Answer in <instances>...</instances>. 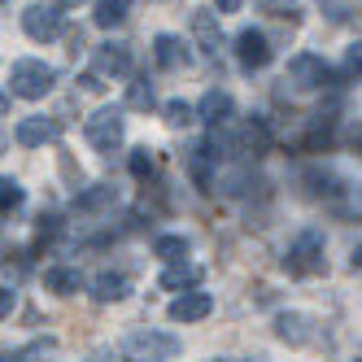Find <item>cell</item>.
<instances>
[{
    "instance_id": "6da1fadb",
    "label": "cell",
    "mask_w": 362,
    "mask_h": 362,
    "mask_svg": "<svg viewBox=\"0 0 362 362\" xmlns=\"http://www.w3.org/2000/svg\"><path fill=\"white\" fill-rule=\"evenodd\" d=\"M53 83H57V70L44 66V62H35V57H22V62H13V70H9V92L22 96V100L48 96V92H53Z\"/></svg>"
},
{
    "instance_id": "7a4b0ae2",
    "label": "cell",
    "mask_w": 362,
    "mask_h": 362,
    "mask_svg": "<svg viewBox=\"0 0 362 362\" xmlns=\"http://www.w3.org/2000/svg\"><path fill=\"white\" fill-rule=\"evenodd\" d=\"M118 354H122V362H170L179 354V341L166 332H132Z\"/></svg>"
},
{
    "instance_id": "3957f363",
    "label": "cell",
    "mask_w": 362,
    "mask_h": 362,
    "mask_svg": "<svg viewBox=\"0 0 362 362\" xmlns=\"http://www.w3.org/2000/svg\"><path fill=\"white\" fill-rule=\"evenodd\" d=\"M83 136L96 153H114L122 144V110L118 105H105V110H96L83 127Z\"/></svg>"
},
{
    "instance_id": "277c9868",
    "label": "cell",
    "mask_w": 362,
    "mask_h": 362,
    "mask_svg": "<svg viewBox=\"0 0 362 362\" xmlns=\"http://www.w3.org/2000/svg\"><path fill=\"white\" fill-rule=\"evenodd\" d=\"M284 267H288L293 275H319L323 271V236L319 231H301V236L288 245Z\"/></svg>"
},
{
    "instance_id": "5b68a950",
    "label": "cell",
    "mask_w": 362,
    "mask_h": 362,
    "mask_svg": "<svg viewBox=\"0 0 362 362\" xmlns=\"http://www.w3.org/2000/svg\"><path fill=\"white\" fill-rule=\"evenodd\" d=\"M288 83H293L297 92H319V88L332 83V66H327L323 57H315V53H297V57L288 62Z\"/></svg>"
},
{
    "instance_id": "8992f818",
    "label": "cell",
    "mask_w": 362,
    "mask_h": 362,
    "mask_svg": "<svg viewBox=\"0 0 362 362\" xmlns=\"http://www.w3.org/2000/svg\"><path fill=\"white\" fill-rule=\"evenodd\" d=\"M62 5H31L27 13H22V31H27L31 40L48 44V40H57L62 35Z\"/></svg>"
},
{
    "instance_id": "52a82bcc",
    "label": "cell",
    "mask_w": 362,
    "mask_h": 362,
    "mask_svg": "<svg viewBox=\"0 0 362 362\" xmlns=\"http://www.w3.org/2000/svg\"><path fill=\"white\" fill-rule=\"evenodd\" d=\"M236 62H240V70H267L271 66V40L262 35V31H253V27H245L240 35H236Z\"/></svg>"
},
{
    "instance_id": "ba28073f",
    "label": "cell",
    "mask_w": 362,
    "mask_h": 362,
    "mask_svg": "<svg viewBox=\"0 0 362 362\" xmlns=\"http://www.w3.org/2000/svg\"><path fill=\"white\" fill-rule=\"evenodd\" d=\"M192 35H197V44H201L205 57H218V48H223V27H218V13H214V9H197V13H192Z\"/></svg>"
},
{
    "instance_id": "9c48e42d",
    "label": "cell",
    "mask_w": 362,
    "mask_h": 362,
    "mask_svg": "<svg viewBox=\"0 0 362 362\" xmlns=\"http://www.w3.org/2000/svg\"><path fill=\"white\" fill-rule=\"evenodd\" d=\"M214 310V297L210 293H184V297H175L170 301V323H197V319H205Z\"/></svg>"
},
{
    "instance_id": "30bf717a",
    "label": "cell",
    "mask_w": 362,
    "mask_h": 362,
    "mask_svg": "<svg viewBox=\"0 0 362 362\" xmlns=\"http://www.w3.org/2000/svg\"><path fill=\"white\" fill-rule=\"evenodd\" d=\"M153 62H158L162 70H179V66H188V62H192V53L184 48V40H179V35L162 31L158 40H153Z\"/></svg>"
},
{
    "instance_id": "8fae6325",
    "label": "cell",
    "mask_w": 362,
    "mask_h": 362,
    "mask_svg": "<svg viewBox=\"0 0 362 362\" xmlns=\"http://www.w3.org/2000/svg\"><path fill=\"white\" fill-rule=\"evenodd\" d=\"M197 114H201V122H210V127H227L231 114H236V105H231V96H227V92L214 88V92H205V96H201Z\"/></svg>"
},
{
    "instance_id": "7c38bea8",
    "label": "cell",
    "mask_w": 362,
    "mask_h": 362,
    "mask_svg": "<svg viewBox=\"0 0 362 362\" xmlns=\"http://www.w3.org/2000/svg\"><path fill=\"white\" fill-rule=\"evenodd\" d=\"M13 140H18L22 148L48 144V140H57V122H53V118H22L18 132H13Z\"/></svg>"
},
{
    "instance_id": "4fadbf2b",
    "label": "cell",
    "mask_w": 362,
    "mask_h": 362,
    "mask_svg": "<svg viewBox=\"0 0 362 362\" xmlns=\"http://www.w3.org/2000/svg\"><path fill=\"white\" fill-rule=\"evenodd\" d=\"M92 57H96V70H100V74H114V79L132 74V53H127L122 44H100Z\"/></svg>"
},
{
    "instance_id": "5bb4252c",
    "label": "cell",
    "mask_w": 362,
    "mask_h": 362,
    "mask_svg": "<svg viewBox=\"0 0 362 362\" xmlns=\"http://www.w3.org/2000/svg\"><path fill=\"white\" fill-rule=\"evenodd\" d=\"M127 293H132V279H127V275L105 271V275L92 279V297H96V301H122Z\"/></svg>"
},
{
    "instance_id": "9a60e30c",
    "label": "cell",
    "mask_w": 362,
    "mask_h": 362,
    "mask_svg": "<svg viewBox=\"0 0 362 362\" xmlns=\"http://www.w3.org/2000/svg\"><path fill=\"white\" fill-rule=\"evenodd\" d=\"M79 271H70V267H48L44 271V288L48 293H57V297H74V293H79Z\"/></svg>"
},
{
    "instance_id": "2e32d148",
    "label": "cell",
    "mask_w": 362,
    "mask_h": 362,
    "mask_svg": "<svg viewBox=\"0 0 362 362\" xmlns=\"http://www.w3.org/2000/svg\"><path fill=\"white\" fill-rule=\"evenodd\" d=\"M275 332H279V341H288V345H305L310 341V319L305 315H279Z\"/></svg>"
},
{
    "instance_id": "e0dca14e",
    "label": "cell",
    "mask_w": 362,
    "mask_h": 362,
    "mask_svg": "<svg viewBox=\"0 0 362 362\" xmlns=\"http://www.w3.org/2000/svg\"><path fill=\"white\" fill-rule=\"evenodd\" d=\"M153 253H158L162 257V262H184V257H188V240L184 236H158V245H153Z\"/></svg>"
},
{
    "instance_id": "ac0fdd59",
    "label": "cell",
    "mask_w": 362,
    "mask_h": 362,
    "mask_svg": "<svg viewBox=\"0 0 362 362\" xmlns=\"http://www.w3.org/2000/svg\"><path fill=\"white\" fill-rule=\"evenodd\" d=\"M92 18H96V27H105V31H110V27H118V22L127 18V0H100Z\"/></svg>"
},
{
    "instance_id": "d6986e66",
    "label": "cell",
    "mask_w": 362,
    "mask_h": 362,
    "mask_svg": "<svg viewBox=\"0 0 362 362\" xmlns=\"http://www.w3.org/2000/svg\"><path fill=\"white\" fill-rule=\"evenodd\" d=\"M197 279H201V271H197V267L175 262V267L162 275V288H188V284H197Z\"/></svg>"
},
{
    "instance_id": "ffe728a7",
    "label": "cell",
    "mask_w": 362,
    "mask_h": 362,
    "mask_svg": "<svg viewBox=\"0 0 362 362\" xmlns=\"http://www.w3.org/2000/svg\"><path fill=\"white\" fill-rule=\"evenodd\" d=\"M110 201H114V188H110V184H96L92 192L74 197V210H83V214H88V210H100V205H110Z\"/></svg>"
},
{
    "instance_id": "44dd1931",
    "label": "cell",
    "mask_w": 362,
    "mask_h": 362,
    "mask_svg": "<svg viewBox=\"0 0 362 362\" xmlns=\"http://www.w3.org/2000/svg\"><path fill=\"white\" fill-rule=\"evenodd\" d=\"M127 105L132 110H153V83L148 79H132V88H127Z\"/></svg>"
},
{
    "instance_id": "7402d4cb",
    "label": "cell",
    "mask_w": 362,
    "mask_h": 362,
    "mask_svg": "<svg viewBox=\"0 0 362 362\" xmlns=\"http://www.w3.org/2000/svg\"><path fill=\"white\" fill-rule=\"evenodd\" d=\"M201 114L188 105V100H166V122L170 127H188V122H197Z\"/></svg>"
},
{
    "instance_id": "603a6c76",
    "label": "cell",
    "mask_w": 362,
    "mask_h": 362,
    "mask_svg": "<svg viewBox=\"0 0 362 362\" xmlns=\"http://www.w3.org/2000/svg\"><path fill=\"white\" fill-rule=\"evenodd\" d=\"M18 205H22V184H18V179H0V210L13 214Z\"/></svg>"
},
{
    "instance_id": "cb8c5ba5",
    "label": "cell",
    "mask_w": 362,
    "mask_h": 362,
    "mask_svg": "<svg viewBox=\"0 0 362 362\" xmlns=\"http://www.w3.org/2000/svg\"><path fill=\"white\" fill-rule=\"evenodd\" d=\"M319 9L332 18V22H345V18H354V9H358V0H319Z\"/></svg>"
},
{
    "instance_id": "d4e9b609",
    "label": "cell",
    "mask_w": 362,
    "mask_h": 362,
    "mask_svg": "<svg viewBox=\"0 0 362 362\" xmlns=\"http://www.w3.org/2000/svg\"><path fill=\"white\" fill-rule=\"evenodd\" d=\"M132 175H136V179H148V175H153V158H148V148H136V153H132Z\"/></svg>"
},
{
    "instance_id": "484cf974",
    "label": "cell",
    "mask_w": 362,
    "mask_h": 362,
    "mask_svg": "<svg viewBox=\"0 0 362 362\" xmlns=\"http://www.w3.org/2000/svg\"><path fill=\"white\" fill-rule=\"evenodd\" d=\"M257 9H267L275 18H288V13H297V0H257Z\"/></svg>"
},
{
    "instance_id": "4316f807",
    "label": "cell",
    "mask_w": 362,
    "mask_h": 362,
    "mask_svg": "<svg viewBox=\"0 0 362 362\" xmlns=\"http://www.w3.org/2000/svg\"><path fill=\"white\" fill-rule=\"evenodd\" d=\"M345 70H349V74H362V44H354V48H349V57H345Z\"/></svg>"
},
{
    "instance_id": "83f0119b",
    "label": "cell",
    "mask_w": 362,
    "mask_h": 362,
    "mask_svg": "<svg viewBox=\"0 0 362 362\" xmlns=\"http://www.w3.org/2000/svg\"><path fill=\"white\" fill-rule=\"evenodd\" d=\"M214 9H218V13H236L240 0H214Z\"/></svg>"
},
{
    "instance_id": "f1b7e54d",
    "label": "cell",
    "mask_w": 362,
    "mask_h": 362,
    "mask_svg": "<svg viewBox=\"0 0 362 362\" xmlns=\"http://www.w3.org/2000/svg\"><path fill=\"white\" fill-rule=\"evenodd\" d=\"M79 83H83L88 92H100V88H105V83H100V79H96V74H83V79H79Z\"/></svg>"
},
{
    "instance_id": "f546056e",
    "label": "cell",
    "mask_w": 362,
    "mask_h": 362,
    "mask_svg": "<svg viewBox=\"0 0 362 362\" xmlns=\"http://www.w3.org/2000/svg\"><path fill=\"white\" fill-rule=\"evenodd\" d=\"M358 267H362V249H354V271H358Z\"/></svg>"
},
{
    "instance_id": "4dcf8cb0",
    "label": "cell",
    "mask_w": 362,
    "mask_h": 362,
    "mask_svg": "<svg viewBox=\"0 0 362 362\" xmlns=\"http://www.w3.org/2000/svg\"><path fill=\"white\" fill-rule=\"evenodd\" d=\"M53 5H83V0H53Z\"/></svg>"
},
{
    "instance_id": "1f68e13d",
    "label": "cell",
    "mask_w": 362,
    "mask_h": 362,
    "mask_svg": "<svg viewBox=\"0 0 362 362\" xmlns=\"http://www.w3.org/2000/svg\"><path fill=\"white\" fill-rule=\"evenodd\" d=\"M214 362H240V358H214Z\"/></svg>"
},
{
    "instance_id": "d6a6232c",
    "label": "cell",
    "mask_w": 362,
    "mask_h": 362,
    "mask_svg": "<svg viewBox=\"0 0 362 362\" xmlns=\"http://www.w3.org/2000/svg\"><path fill=\"white\" fill-rule=\"evenodd\" d=\"M5 362H18V358H9V354H5Z\"/></svg>"
},
{
    "instance_id": "836d02e7",
    "label": "cell",
    "mask_w": 362,
    "mask_h": 362,
    "mask_svg": "<svg viewBox=\"0 0 362 362\" xmlns=\"http://www.w3.org/2000/svg\"><path fill=\"white\" fill-rule=\"evenodd\" d=\"M354 362H362V358H354Z\"/></svg>"
}]
</instances>
